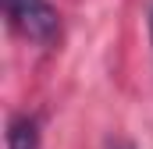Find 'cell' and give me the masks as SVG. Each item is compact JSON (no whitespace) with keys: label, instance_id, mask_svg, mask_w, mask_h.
Segmentation results:
<instances>
[{"label":"cell","instance_id":"2","mask_svg":"<svg viewBox=\"0 0 153 149\" xmlns=\"http://www.w3.org/2000/svg\"><path fill=\"white\" fill-rule=\"evenodd\" d=\"M7 149H39V117L14 114L7 121Z\"/></svg>","mask_w":153,"mask_h":149},{"label":"cell","instance_id":"4","mask_svg":"<svg viewBox=\"0 0 153 149\" xmlns=\"http://www.w3.org/2000/svg\"><path fill=\"white\" fill-rule=\"evenodd\" d=\"M150 36H153V7H150Z\"/></svg>","mask_w":153,"mask_h":149},{"label":"cell","instance_id":"3","mask_svg":"<svg viewBox=\"0 0 153 149\" xmlns=\"http://www.w3.org/2000/svg\"><path fill=\"white\" fill-rule=\"evenodd\" d=\"M107 149H135V146H132V142H125V139H117V142H111Z\"/></svg>","mask_w":153,"mask_h":149},{"label":"cell","instance_id":"1","mask_svg":"<svg viewBox=\"0 0 153 149\" xmlns=\"http://www.w3.org/2000/svg\"><path fill=\"white\" fill-rule=\"evenodd\" d=\"M4 14L18 36L36 46H53L61 39V14L50 0H4Z\"/></svg>","mask_w":153,"mask_h":149}]
</instances>
